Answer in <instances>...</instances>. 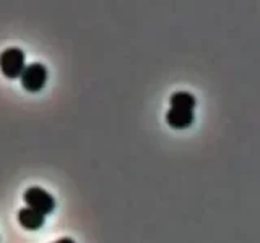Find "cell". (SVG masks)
<instances>
[{
  "instance_id": "cell-1",
  "label": "cell",
  "mask_w": 260,
  "mask_h": 243,
  "mask_svg": "<svg viewBox=\"0 0 260 243\" xmlns=\"http://www.w3.org/2000/svg\"><path fill=\"white\" fill-rule=\"evenodd\" d=\"M171 109L166 113V122L171 128L176 130H185L193 124V110L197 101L190 93L179 91L171 96L169 99Z\"/></svg>"
},
{
  "instance_id": "cell-2",
  "label": "cell",
  "mask_w": 260,
  "mask_h": 243,
  "mask_svg": "<svg viewBox=\"0 0 260 243\" xmlns=\"http://www.w3.org/2000/svg\"><path fill=\"white\" fill-rule=\"evenodd\" d=\"M24 52L18 47H8L0 54V70L10 79L21 78L24 71Z\"/></svg>"
},
{
  "instance_id": "cell-3",
  "label": "cell",
  "mask_w": 260,
  "mask_h": 243,
  "mask_svg": "<svg viewBox=\"0 0 260 243\" xmlns=\"http://www.w3.org/2000/svg\"><path fill=\"white\" fill-rule=\"evenodd\" d=\"M23 199L26 202V206L38 211L41 214H51L55 209V199L51 193H47L46 190L39 188V186H31L23 194Z\"/></svg>"
},
{
  "instance_id": "cell-4",
  "label": "cell",
  "mask_w": 260,
  "mask_h": 243,
  "mask_svg": "<svg viewBox=\"0 0 260 243\" xmlns=\"http://www.w3.org/2000/svg\"><path fill=\"white\" fill-rule=\"evenodd\" d=\"M20 79L28 93H39L47 81V70L43 63H31L24 68Z\"/></svg>"
},
{
  "instance_id": "cell-5",
  "label": "cell",
  "mask_w": 260,
  "mask_h": 243,
  "mask_svg": "<svg viewBox=\"0 0 260 243\" xmlns=\"http://www.w3.org/2000/svg\"><path fill=\"white\" fill-rule=\"evenodd\" d=\"M18 222L26 230H38L44 225L46 216L31 208H23L18 211Z\"/></svg>"
},
{
  "instance_id": "cell-6",
  "label": "cell",
  "mask_w": 260,
  "mask_h": 243,
  "mask_svg": "<svg viewBox=\"0 0 260 243\" xmlns=\"http://www.w3.org/2000/svg\"><path fill=\"white\" fill-rule=\"evenodd\" d=\"M54 243H75V240H72V238H69V237H65V238H60V240H57V241H54Z\"/></svg>"
}]
</instances>
